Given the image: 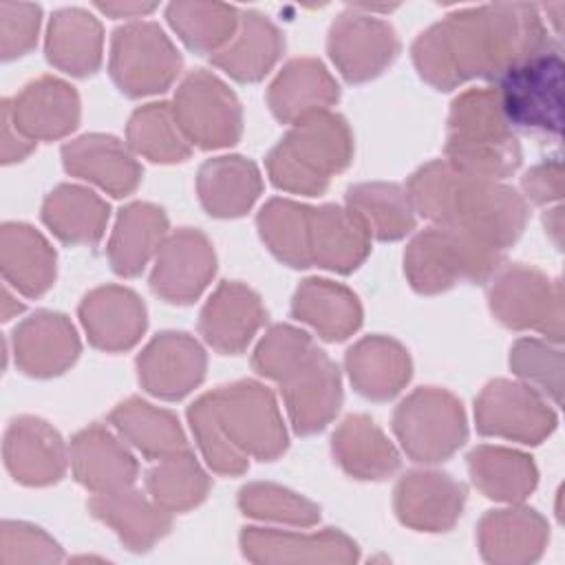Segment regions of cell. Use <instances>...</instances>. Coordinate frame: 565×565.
<instances>
[{
    "label": "cell",
    "mask_w": 565,
    "mask_h": 565,
    "mask_svg": "<svg viewBox=\"0 0 565 565\" xmlns=\"http://www.w3.org/2000/svg\"><path fill=\"white\" fill-rule=\"evenodd\" d=\"M263 320L265 311L258 298L243 285L225 282L205 305L201 313V331L214 349L236 353L249 342Z\"/></svg>",
    "instance_id": "cell-18"
},
{
    "label": "cell",
    "mask_w": 565,
    "mask_h": 565,
    "mask_svg": "<svg viewBox=\"0 0 565 565\" xmlns=\"http://www.w3.org/2000/svg\"><path fill=\"white\" fill-rule=\"evenodd\" d=\"M448 154L455 168L486 179L505 177L519 166L521 150L497 90H470L455 102Z\"/></svg>",
    "instance_id": "cell-4"
},
{
    "label": "cell",
    "mask_w": 565,
    "mask_h": 565,
    "mask_svg": "<svg viewBox=\"0 0 565 565\" xmlns=\"http://www.w3.org/2000/svg\"><path fill=\"white\" fill-rule=\"evenodd\" d=\"M490 305L497 318L512 329H536L561 342L563 338V291L536 269L514 265L490 287Z\"/></svg>",
    "instance_id": "cell-8"
},
{
    "label": "cell",
    "mask_w": 565,
    "mask_h": 565,
    "mask_svg": "<svg viewBox=\"0 0 565 565\" xmlns=\"http://www.w3.org/2000/svg\"><path fill=\"white\" fill-rule=\"evenodd\" d=\"M547 525L534 510H497L481 521V550L488 561L527 563L539 558Z\"/></svg>",
    "instance_id": "cell-22"
},
{
    "label": "cell",
    "mask_w": 565,
    "mask_h": 565,
    "mask_svg": "<svg viewBox=\"0 0 565 565\" xmlns=\"http://www.w3.org/2000/svg\"><path fill=\"white\" fill-rule=\"evenodd\" d=\"M106 218L108 205L75 185L57 188L44 205V221L68 243H95L104 232Z\"/></svg>",
    "instance_id": "cell-37"
},
{
    "label": "cell",
    "mask_w": 565,
    "mask_h": 565,
    "mask_svg": "<svg viewBox=\"0 0 565 565\" xmlns=\"http://www.w3.org/2000/svg\"><path fill=\"white\" fill-rule=\"evenodd\" d=\"M170 24L181 33L185 44L199 53H207L232 40L236 11L223 4H183L168 9Z\"/></svg>",
    "instance_id": "cell-42"
},
{
    "label": "cell",
    "mask_w": 565,
    "mask_h": 565,
    "mask_svg": "<svg viewBox=\"0 0 565 565\" xmlns=\"http://www.w3.org/2000/svg\"><path fill=\"white\" fill-rule=\"evenodd\" d=\"M497 95L508 124L558 135L563 110L561 55L545 51L519 62L501 75V90Z\"/></svg>",
    "instance_id": "cell-7"
},
{
    "label": "cell",
    "mask_w": 565,
    "mask_h": 565,
    "mask_svg": "<svg viewBox=\"0 0 565 565\" xmlns=\"http://www.w3.org/2000/svg\"><path fill=\"white\" fill-rule=\"evenodd\" d=\"M102 31L93 15L79 9L60 11L51 22L49 60L73 75H88L99 64Z\"/></svg>",
    "instance_id": "cell-35"
},
{
    "label": "cell",
    "mask_w": 565,
    "mask_h": 565,
    "mask_svg": "<svg viewBox=\"0 0 565 565\" xmlns=\"http://www.w3.org/2000/svg\"><path fill=\"white\" fill-rule=\"evenodd\" d=\"M475 483L490 499L521 501L536 486V468L530 457L505 450L481 446L468 457Z\"/></svg>",
    "instance_id": "cell-30"
},
{
    "label": "cell",
    "mask_w": 565,
    "mask_h": 565,
    "mask_svg": "<svg viewBox=\"0 0 565 565\" xmlns=\"http://www.w3.org/2000/svg\"><path fill=\"white\" fill-rule=\"evenodd\" d=\"M338 99V86L316 60H294L271 84L269 104L280 121L320 113Z\"/></svg>",
    "instance_id": "cell-24"
},
{
    "label": "cell",
    "mask_w": 565,
    "mask_h": 565,
    "mask_svg": "<svg viewBox=\"0 0 565 565\" xmlns=\"http://www.w3.org/2000/svg\"><path fill=\"white\" fill-rule=\"evenodd\" d=\"M199 192L210 214L238 216L260 192L258 170L241 157L207 161L199 172Z\"/></svg>",
    "instance_id": "cell-25"
},
{
    "label": "cell",
    "mask_w": 565,
    "mask_h": 565,
    "mask_svg": "<svg viewBox=\"0 0 565 565\" xmlns=\"http://www.w3.org/2000/svg\"><path fill=\"white\" fill-rule=\"evenodd\" d=\"M20 335H22L20 338L22 353L35 347L42 349L29 373H38V375L60 373L64 366H68L75 360L79 351L73 327L64 320V316H55V313L33 316V320L22 327Z\"/></svg>",
    "instance_id": "cell-41"
},
{
    "label": "cell",
    "mask_w": 565,
    "mask_h": 565,
    "mask_svg": "<svg viewBox=\"0 0 565 565\" xmlns=\"http://www.w3.org/2000/svg\"><path fill=\"white\" fill-rule=\"evenodd\" d=\"M110 417L121 435L148 457L166 459L188 452L179 422L166 411H157L141 399H128L126 404H119Z\"/></svg>",
    "instance_id": "cell-32"
},
{
    "label": "cell",
    "mask_w": 565,
    "mask_h": 565,
    "mask_svg": "<svg viewBox=\"0 0 565 565\" xmlns=\"http://www.w3.org/2000/svg\"><path fill=\"white\" fill-rule=\"evenodd\" d=\"M241 505L245 514L260 516V519H276V521H289L300 525H311L318 519V508L309 501L296 497L294 492H287L276 486H249L241 492Z\"/></svg>",
    "instance_id": "cell-45"
},
{
    "label": "cell",
    "mask_w": 565,
    "mask_h": 565,
    "mask_svg": "<svg viewBox=\"0 0 565 565\" xmlns=\"http://www.w3.org/2000/svg\"><path fill=\"white\" fill-rule=\"evenodd\" d=\"M552 51L536 7L499 4L450 15L415 42L419 73L439 88L468 77H501L539 53Z\"/></svg>",
    "instance_id": "cell-1"
},
{
    "label": "cell",
    "mask_w": 565,
    "mask_h": 565,
    "mask_svg": "<svg viewBox=\"0 0 565 565\" xmlns=\"http://www.w3.org/2000/svg\"><path fill=\"white\" fill-rule=\"evenodd\" d=\"M477 424L483 435L539 444L556 428V413L530 386L497 380L477 402Z\"/></svg>",
    "instance_id": "cell-12"
},
{
    "label": "cell",
    "mask_w": 565,
    "mask_h": 565,
    "mask_svg": "<svg viewBox=\"0 0 565 565\" xmlns=\"http://www.w3.org/2000/svg\"><path fill=\"white\" fill-rule=\"evenodd\" d=\"M174 117L192 143L218 148L234 143L241 132V110L234 95L210 73L190 75L177 93Z\"/></svg>",
    "instance_id": "cell-11"
},
{
    "label": "cell",
    "mask_w": 565,
    "mask_h": 565,
    "mask_svg": "<svg viewBox=\"0 0 565 565\" xmlns=\"http://www.w3.org/2000/svg\"><path fill=\"white\" fill-rule=\"evenodd\" d=\"M201 347L185 333H161L139 358V380L159 397L177 399L203 377Z\"/></svg>",
    "instance_id": "cell-16"
},
{
    "label": "cell",
    "mask_w": 565,
    "mask_h": 565,
    "mask_svg": "<svg viewBox=\"0 0 565 565\" xmlns=\"http://www.w3.org/2000/svg\"><path fill=\"white\" fill-rule=\"evenodd\" d=\"M395 433L415 461H439L466 439L461 404L444 391L422 388L399 404Z\"/></svg>",
    "instance_id": "cell-10"
},
{
    "label": "cell",
    "mask_w": 565,
    "mask_h": 565,
    "mask_svg": "<svg viewBox=\"0 0 565 565\" xmlns=\"http://www.w3.org/2000/svg\"><path fill=\"white\" fill-rule=\"evenodd\" d=\"M148 488L161 508L183 510L196 505L205 497L207 479L194 459L183 452L166 457L161 466L150 470Z\"/></svg>",
    "instance_id": "cell-43"
},
{
    "label": "cell",
    "mask_w": 565,
    "mask_h": 565,
    "mask_svg": "<svg viewBox=\"0 0 565 565\" xmlns=\"http://www.w3.org/2000/svg\"><path fill=\"white\" fill-rule=\"evenodd\" d=\"M294 313L313 324L327 340H342L360 324L355 296L327 280H305L296 294Z\"/></svg>",
    "instance_id": "cell-34"
},
{
    "label": "cell",
    "mask_w": 565,
    "mask_h": 565,
    "mask_svg": "<svg viewBox=\"0 0 565 565\" xmlns=\"http://www.w3.org/2000/svg\"><path fill=\"white\" fill-rule=\"evenodd\" d=\"M128 137L132 148L152 161H181L190 152L188 139L179 130L168 104L139 108L130 119Z\"/></svg>",
    "instance_id": "cell-40"
},
{
    "label": "cell",
    "mask_w": 565,
    "mask_h": 565,
    "mask_svg": "<svg viewBox=\"0 0 565 565\" xmlns=\"http://www.w3.org/2000/svg\"><path fill=\"white\" fill-rule=\"evenodd\" d=\"M263 238L291 267L311 265V210L291 201H271L258 216Z\"/></svg>",
    "instance_id": "cell-39"
},
{
    "label": "cell",
    "mask_w": 565,
    "mask_h": 565,
    "mask_svg": "<svg viewBox=\"0 0 565 565\" xmlns=\"http://www.w3.org/2000/svg\"><path fill=\"white\" fill-rule=\"evenodd\" d=\"M90 510L95 516L110 523L130 550H148L170 525L163 510L148 503L139 492H128L126 488L95 497Z\"/></svg>",
    "instance_id": "cell-28"
},
{
    "label": "cell",
    "mask_w": 565,
    "mask_h": 565,
    "mask_svg": "<svg viewBox=\"0 0 565 565\" xmlns=\"http://www.w3.org/2000/svg\"><path fill=\"white\" fill-rule=\"evenodd\" d=\"M397 514L422 530H446L463 503L461 483L439 472H411L397 486Z\"/></svg>",
    "instance_id": "cell-17"
},
{
    "label": "cell",
    "mask_w": 565,
    "mask_h": 565,
    "mask_svg": "<svg viewBox=\"0 0 565 565\" xmlns=\"http://www.w3.org/2000/svg\"><path fill=\"white\" fill-rule=\"evenodd\" d=\"M190 422L212 468L241 472L245 452L271 459L285 448V430L269 391L254 382L225 386L190 408Z\"/></svg>",
    "instance_id": "cell-3"
},
{
    "label": "cell",
    "mask_w": 565,
    "mask_h": 565,
    "mask_svg": "<svg viewBox=\"0 0 565 565\" xmlns=\"http://www.w3.org/2000/svg\"><path fill=\"white\" fill-rule=\"evenodd\" d=\"M333 450L340 463L360 479H382L391 475L399 459L393 446L366 417H349L333 435Z\"/></svg>",
    "instance_id": "cell-33"
},
{
    "label": "cell",
    "mask_w": 565,
    "mask_h": 565,
    "mask_svg": "<svg viewBox=\"0 0 565 565\" xmlns=\"http://www.w3.org/2000/svg\"><path fill=\"white\" fill-rule=\"evenodd\" d=\"M245 556L252 561H351L355 545L342 534L320 536L280 534L274 530L249 527L243 534Z\"/></svg>",
    "instance_id": "cell-26"
},
{
    "label": "cell",
    "mask_w": 565,
    "mask_h": 565,
    "mask_svg": "<svg viewBox=\"0 0 565 565\" xmlns=\"http://www.w3.org/2000/svg\"><path fill=\"white\" fill-rule=\"evenodd\" d=\"M285 399L298 433L320 430L338 411L340 380L329 358L311 347L282 377Z\"/></svg>",
    "instance_id": "cell-13"
},
{
    "label": "cell",
    "mask_w": 565,
    "mask_h": 565,
    "mask_svg": "<svg viewBox=\"0 0 565 565\" xmlns=\"http://www.w3.org/2000/svg\"><path fill=\"white\" fill-rule=\"evenodd\" d=\"M214 274L210 243L192 230L174 234L159 252L152 271V289L168 302H190Z\"/></svg>",
    "instance_id": "cell-15"
},
{
    "label": "cell",
    "mask_w": 565,
    "mask_h": 565,
    "mask_svg": "<svg viewBox=\"0 0 565 565\" xmlns=\"http://www.w3.org/2000/svg\"><path fill=\"white\" fill-rule=\"evenodd\" d=\"M329 51L342 75L362 82L377 75L397 53V40L388 24L366 15H342L329 38Z\"/></svg>",
    "instance_id": "cell-14"
},
{
    "label": "cell",
    "mask_w": 565,
    "mask_h": 565,
    "mask_svg": "<svg viewBox=\"0 0 565 565\" xmlns=\"http://www.w3.org/2000/svg\"><path fill=\"white\" fill-rule=\"evenodd\" d=\"M311 347L307 333L291 327H274L260 342L254 364L263 375L280 380Z\"/></svg>",
    "instance_id": "cell-46"
},
{
    "label": "cell",
    "mask_w": 565,
    "mask_h": 565,
    "mask_svg": "<svg viewBox=\"0 0 565 565\" xmlns=\"http://www.w3.org/2000/svg\"><path fill=\"white\" fill-rule=\"evenodd\" d=\"M523 188L527 192V196L534 203H550L561 199L563 194V170H561V161H545L534 166L525 179H523Z\"/></svg>",
    "instance_id": "cell-47"
},
{
    "label": "cell",
    "mask_w": 565,
    "mask_h": 565,
    "mask_svg": "<svg viewBox=\"0 0 565 565\" xmlns=\"http://www.w3.org/2000/svg\"><path fill=\"white\" fill-rule=\"evenodd\" d=\"M512 369L547 393L556 404L563 391V353L539 340H519L510 358Z\"/></svg>",
    "instance_id": "cell-44"
},
{
    "label": "cell",
    "mask_w": 565,
    "mask_h": 565,
    "mask_svg": "<svg viewBox=\"0 0 565 565\" xmlns=\"http://www.w3.org/2000/svg\"><path fill=\"white\" fill-rule=\"evenodd\" d=\"M82 320L90 340L102 349H128L146 327V313L139 298L119 287H104L86 296Z\"/></svg>",
    "instance_id": "cell-19"
},
{
    "label": "cell",
    "mask_w": 565,
    "mask_h": 565,
    "mask_svg": "<svg viewBox=\"0 0 565 565\" xmlns=\"http://www.w3.org/2000/svg\"><path fill=\"white\" fill-rule=\"evenodd\" d=\"M349 205L366 232L377 238H399L413 227L408 196L397 185L366 183L349 190Z\"/></svg>",
    "instance_id": "cell-38"
},
{
    "label": "cell",
    "mask_w": 565,
    "mask_h": 565,
    "mask_svg": "<svg viewBox=\"0 0 565 565\" xmlns=\"http://www.w3.org/2000/svg\"><path fill=\"white\" fill-rule=\"evenodd\" d=\"M64 163L68 172L95 181L115 196L128 194L141 177L139 166L124 146L117 139L102 135L82 137L75 143H68L64 148Z\"/></svg>",
    "instance_id": "cell-20"
},
{
    "label": "cell",
    "mask_w": 565,
    "mask_h": 565,
    "mask_svg": "<svg viewBox=\"0 0 565 565\" xmlns=\"http://www.w3.org/2000/svg\"><path fill=\"white\" fill-rule=\"evenodd\" d=\"M411 199L424 216L497 249L514 243L527 218L525 203L514 190L452 163L422 168L411 181Z\"/></svg>",
    "instance_id": "cell-2"
},
{
    "label": "cell",
    "mask_w": 565,
    "mask_h": 565,
    "mask_svg": "<svg viewBox=\"0 0 565 565\" xmlns=\"http://www.w3.org/2000/svg\"><path fill=\"white\" fill-rule=\"evenodd\" d=\"M501 263V249L446 225L417 236L406 254V269L419 291H439L457 278L481 280Z\"/></svg>",
    "instance_id": "cell-6"
},
{
    "label": "cell",
    "mask_w": 565,
    "mask_h": 565,
    "mask_svg": "<svg viewBox=\"0 0 565 565\" xmlns=\"http://www.w3.org/2000/svg\"><path fill=\"white\" fill-rule=\"evenodd\" d=\"M73 463L77 479L102 494L124 490L132 483L137 463L104 428L93 426L73 441Z\"/></svg>",
    "instance_id": "cell-21"
},
{
    "label": "cell",
    "mask_w": 565,
    "mask_h": 565,
    "mask_svg": "<svg viewBox=\"0 0 565 565\" xmlns=\"http://www.w3.org/2000/svg\"><path fill=\"white\" fill-rule=\"evenodd\" d=\"M181 57L157 24H128L115 33L110 73L130 97L161 93L179 73Z\"/></svg>",
    "instance_id": "cell-9"
},
{
    "label": "cell",
    "mask_w": 565,
    "mask_h": 565,
    "mask_svg": "<svg viewBox=\"0 0 565 565\" xmlns=\"http://www.w3.org/2000/svg\"><path fill=\"white\" fill-rule=\"evenodd\" d=\"M347 366L358 391L373 399H386L399 391L411 375L408 355L391 340H362L347 355Z\"/></svg>",
    "instance_id": "cell-27"
},
{
    "label": "cell",
    "mask_w": 565,
    "mask_h": 565,
    "mask_svg": "<svg viewBox=\"0 0 565 565\" xmlns=\"http://www.w3.org/2000/svg\"><path fill=\"white\" fill-rule=\"evenodd\" d=\"M311 263L329 269L351 271L366 256V230L358 216L335 205L311 210Z\"/></svg>",
    "instance_id": "cell-23"
},
{
    "label": "cell",
    "mask_w": 565,
    "mask_h": 565,
    "mask_svg": "<svg viewBox=\"0 0 565 565\" xmlns=\"http://www.w3.org/2000/svg\"><path fill=\"white\" fill-rule=\"evenodd\" d=\"M102 11L113 15H130V13H148L154 4H97Z\"/></svg>",
    "instance_id": "cell-48"
},
{
    "label": "cell",
    "mask_w": 565,
    "mask_h": 565,
    "mask_svg": "<svg viewBox=\"0 0 565 565\" xmlns=\"http://www.w3.org/2000/svg\"><path fill=\"white\" fill-rule=\"evenodd\" d=\"M77 95L57 79H40L31 84L18 104L20 126L31 135L60 137L77 124Z\"/></svg>",
    "instance_id": "cell-36"
},
{
    "label": "cell",
    "mask_w": 565,
    "mask_h": 565,
    "mask_svg": "<svg viewBox=\"0 0 565 565\" xmlns=\"http://www.w3.org/2000/svg\"><path fill=\"white\" fill-rule=\"evenodd\" d=\"M545 227L552 232L554 243H556V245H561V227H563V214H561V207H556V210L547 212V216H545Z\"/></svg>",
    "instance_id": "cell-49"
},
{
    "label": "cell",
    "mask_w": 565,
    "mask_h": 565,
    "mask_svg": "<svg viewBox=\"0 0 565 565\" xmlns=\"http://www.w3.org/2000/svg\"><path fill=\"white\" fill-rule=\"evenodd\" d=\"M166 234V216L161 210L135 203L121 210L113 241L110 260L113 269L124 276H135L143 269L148 256L157 249Z\"/></svg>",
    "instance_id": "cell-31"
},
{
    "label": "cell",
    "mask_w": 565,
    "mask_h": 565,
    "mask_svg": "<svg viewBox=\"0 0 565 565\" xmlns=\"http://www.w3.org/2000/svg\"><path fill=\"white\" fill-rule=\"evenodd\" d=\"M351 157V139L338 115L311 113L296 121V128L271 150V181L291 192L318 194L333 172L342 170Z\"/></svg>",
    "instance_id": "cell-5"
},
{
    "label": "cell",
    "mask_w": 565,
    "mask_h": 565,
    "mask_svg": "<svg viewBox=\"0 0 565 565\" xmlns=\"http://www.w3.org/2000/svg\"><path fill=\"white\" fill-rule=\"evenodd\" d=\"M278 31L258 13L243 15L238 35L214 55V62L241 82L260 79L280 53Z\"/></svg>",
    "instance_id": "cell-29"
}]
</instances>
